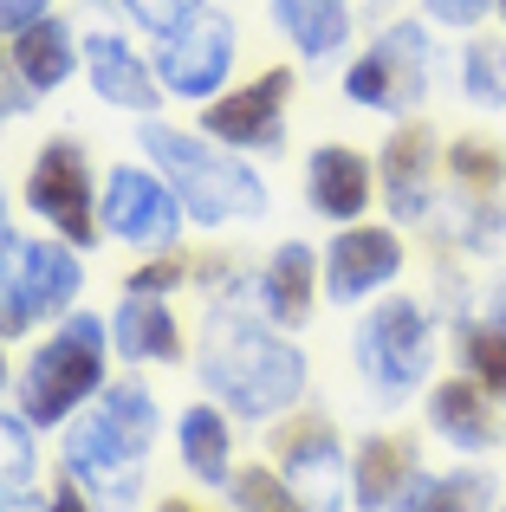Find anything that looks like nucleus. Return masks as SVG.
Instances as JSON below:
<instances>
[{
  "mask_svg": "<svg viewBox=\"0 0 506 512\" xmlns=\"http://www.w3.org/2000/svg\"><path fill=\"white\" fill-rule=\"evenodd\" d=\"M429 422L442 428L455 448H487L494 441V415H487V396H481V383H442L429 396Z\"/></svg>",
  "mask_w": 506,
  "mask_h": 512,
  "instance_id": "17",
  "label": "nucleus"
},
{
  "mask_svg": "<svg viewBox=\"0 0 506 512\" xmlns=\"http://www.w3.org/2000/svg\"><path fill=\"white\" fill-rule=\"evenodd\" d=\"M104 422H111V435L124 441L130 454H143V448H150V435H156V402H150V389H137V383L104 389Z\"/></svg>",
  "mask_w": 506,
  "mask_h": 512,
  "instance_id": "24",
  "label": "nucleus"
},
{
  "mask_svg": "<svg viewBox=\"0 0 506 512\" xmlns=\"http://www.w3.org/2000/svg\"><path fill=\"white\" fill-rule=\"evenodd\" d=\"M85 65H91V85H98L111 104H124V111H156V85H150V72H143V59H130L124 39L91 33L85 39Z\"/></svg>",
  "mask_w": 506,
  "mask_h": 512,
  "instance_id": "15",
  "label": "nucleus"
},
{
  "mask_svg": "<svg viewBox=\"0 0 506 512\" xmlns=\"http://www.w3.org/2000/svg\"><path fill=\"white\" fill-rule=\"evenodd\" d=\"M474 506H487V487L461 474V480H429L409 512H474Z\"/></svg>",
  "mask_w": 506,
  "mask_h": 512,
  "instance_id": "28",
  "label": "nucleus"
},
{
  "mask_svg": "<svg viewBox=\"0 0 506 512\" xmlns=\"http://www.w3.org/2000/svg\"><path fill=\"white\" fill-rule=\"evenodd\" d=\"M422 78H429V39H422V26H390V33L377 39V52L344 78V91H351L357 104L403 111V104L422 98Z\"/></svg>",
  "mask_w": 506,
  "mask_h": 512,
  "instance_id": "6",
  "label": "nucleus"
},
{
  "mask_svg": "<svg viewBox=\"0 0 506 512\" xmlns=\"http://www.w3.org/2000/svg\"><path fill=\"white\" fill-rule=\"evenodd\" d=\"M396 266H403V247H396L390 227H351L325 253V286L331 299H364L370 286H390Z\"/></svg>",
  "mask_w": 506,
  "mask_h": 512,
  "instance_id": "12",
  "label": "nucleus"
},
{
  "mask_svg": "<svg viewBox=\"0 0 506 512\" xmlns=\"http://www.w3.org/2000/svg\"><path fill=\"white\" fill-rule=\"evenodd\" d=\"M273 20L286 26V33L299 39V52H312V59L338 52L344 33H351V13H344V0H273Z\"/></svg>",
  "mask_w": 506,
  "mask_h": 512,
  "instance_id": "20",
  "label": "nucleus"
},
{
  "mask_svg": "<svg viewBox=\"0 0 506 512\" xmlns=\"http://www.w3.org/2000/svg\"><path fill=\"white\" fill-rule=\"evenodd\" d=\"M286 91H292V78H286V72L253 78L247 91H234V98H221L215 111H208V130H215L221 143H234V150H273V143L286 137V130H279Z\"/></svg>",
  "mask_w": 506,
  "mask_h": 512,
  "instance_id": "11",
  "label": "nucleus"
},
{
  "mask_svg": "<svg viewBox=\"0 0 506 512\" xmlns=\"http://www.w3.org/2000/svg\"><path fill=\"white\" fill-rule=\"evenodd\" d=\"M357 357H364L370 389H377V396H390V402L409 396V389L422 383V370H429V318H422L409 299L370 312L364 318V338H357Z\"/></svg>",
  "mask_w": 506,
  "mask_h": 512,
  "instance_id": "5",
  "label": "nucleus"
},
{
  "mask_svg": "<svg viewBox=\"0 0 506 512\" xmlns=\"http://www.w3.org/2000/svg\"><path fill=\"white\" fill-rule=\"evenodd\" d=\"M266 305H273L279 325H305V305H312V253L292 240L273 253V273H266Z\"/></svg>",
  "mask_w": 506,
  "mask_h": 512,
  "instance_id": "21",
  "label": "nucleus"
},
{
  "mask_svg": "<svg viewBox=\"0 0 506 512\" xmlns=\"http://www.w3.org/2000/svg\"><path fill=\"white\" fill-rule=\"evenodd\" d=\"M46 512H85V506H78V487H59V493H52V506Z\"/></svg>",
  "mask_w": 506,
  "mask_h": 512,
  "instance_id": "37",
  "label": "nucleus"
},
{
  "mask_svg": "<svg viewBox=\"0 0 506 512\" xmlns=\"http://www.w3.org/2000/svg\"><path fill=\"white\" fill-rule=\"evenodd\" d=\"M461 78H468V98L474 104L506 111V46H500V39H474L468 59H461Z\"/></svg>",
  "mask_w": 506,
  "mask_h": 512,
  "instance_id": "25",
  "label": "nucleus"
},
{
  "mask_svg": "<svg viewBox=\"0 0 506 512\" xmlns=\"http://www.w3.org/2000/svg\"><path fill=\"white\" fill-rule=\"evenodd\" d=\"M202 376L234 415H253V422H260V415H279L305 389V357L286 350L279 338H266V331L241 325V318H234V325L215 318V325H208V350H202Z\"/></svg>",
  "mask_w": 506,
  "mask_h": 512,
  "instance_id": "1",
  "label": "nucleus"
},
{
  "mask_svg": "<svg viewBox=\"0 0 506 512\" xmlns=\"http://www.w3.org/2000/svg\"><path fill=\"white\" fill-rule=\"evenodd\" d=\"M0 512H39V506H33V493H26V487H13V493H0Z\"/></svg>",
  "mask_w": 506,
  "mask_h": 512,
  "instance_id": "36",
  "label": "nucleus"
},
{
  "mask_svg": "<svg viewBox=\"0 0 506 512\" xmlns=\"http://www.w3.org/2000/svg\"><path fill=\"white\" fill-rule=\"evenodd\" d=\"M429 156H435V143H429V130H422V124L396 130L390 150H383L390 208H396V214H409V221H422V214H429Z\"/></svg>",
  "mask_w": 506,
  "mask_h": 512,
  "instance_id": "14",
  "label": "nucleus"
},
{
  "mask_svg": "<svg viewBox=\"0 0 506 512\" xmlns=\"http://www.w3.org/2000/svg\"><path fill=\"white\" fill-rule=\"evenodd\" d=\"M163 512H189V506H182V500H169V506H163Z\"/></svg>",
  "mask_w": 506,
  "mask_h": 512,
  "instance_id": "38",
  "label": "nucleus"
},
{
  "mask_svg": "<svg viewBox=\"0 0 506 512\" xmlns=\"http://www.w3.org/2000/svg\"><path fill=\"white\" fill-rule=\"evenodd\" d=\"M461 357H468L474 383H481L487 396H506V331H494V325L468 331V344H461Z\"/></svg>",
  "mask_w": 506,
  "mask_h": 512,
  "instance_id": "26",
  "label": "nucleus"
},
{
  "mask_svg": "<svg viewBox=\"0 0 506 512\" xmlns=\"http://www.w3.org/2000/svg\"><path fill=\"white\" fill-rule=\"evenodd\" d=\"M156 65H163L169 91H182V98H208V91L228 78V65H234V26L228 20H189L163 46Z\"/></svg>",
  "mask_w": 506,
  "mask_h": 512,
  "instance_id": "9",
  "label": "nucleus"
},
{
  "mask_svg": "<svg viewBox=\"0 0 506 512\" xmlns=\"http://www.w3.org/2000/svg\"><path fill=\"white\" fill-rule=\"evenodd\" d=\"M33 480V441L13 415H0V487H26Z\"/></svg>",
  "mask_w": 506,
  "mask_h": 512,
  "instance_id": "30",
  "label": "nucleus"
},
{
  "mask_svg": "<svg viewBox=\"0 0 506 512\" xmlns=\"http://www.w3.org/2000/svg\"><path fill=\"white\" fill-rule=\"evenodd\" d=\"M448 163H455V175H461L468 188H500V182H506V156L487 150L481 137H461L455 150H448Z\"/></svg>",
  "mask_w": 506,
  "mask_h": 512,
  "instance_id": "27",
  "label": "nucleus"
},
{
  "mask_svg": "<svg viewBox=\"0 0 506 512\" xmlns=\"http://www.w3.org/2000/svg\"><path fill=\"white\" fill-rule=\"evenodd\" d=\"M409 441H370L364 448V461H357V506H370V512H383L403 493V480H409Z\"/></svg>",
  "mask_w": 506,
  "mask_h": 512,
  "instance_id": "22",
  "label": "nucleus"
},
{
  "mask_svg": "<svg viewBox=\"0 0 506 512\" xmlns=\"http://www.w3.org/2000/svg\"><path fill=\"white\" fill-rule=\"evenodd\" d=\"M130 13H137L143 26H150V33H163V39H176L182 26L195 20V7H202V0H124Z\"/></svg>",
  "mask_w": 506,
  "mask_h": 512,
  "instance_id": "31",
  "label": "nucleus"
},
{
  "mask_svg": "<svg viewBox=\"0 0 506 512\" xmlns=\"http://www.w3.org/2000/svg\"><path fill=\"white\" fill-rule=\"evenodd\" d=\"M182 461L202 480H228V422L215 409H189L182 415Z\"/></svg>",
  "mask_w": 506,
  "mask_h": 512,
  "instance_id": "23",
  "label": "nucleus"
},
{
  "mask_svg": "<svg viewBox=\"0 0 506 512\" xmlns=\"http://www.w3.org/2000/svg\"><path fill=\"white\" fill-rule=\"evenodd\" d=\"M0 383H7V363H0Z\"/></svg>",
  "mask_w": 506,
  "mask_h": 512,
  "instance_id": "41",
  "label": "nucleus"
},
{
  "mask_svg": "<svg viewBox=\"0 0 506 512\" xmlns=\"http://www.w3.org/2000/svg\"><path fill=\"white\" fill-rule=\"evenodd\" d=\"M494 7H500V20H506V0H494Z\"/></svg>",
  "mask_w": 506,
  "mask_h": 512,
  "instance_id": "40",
  "label": "nucleus"
},
{
  "mask_svg": "<svg viewBox=\"0 0 506 512\" xmlns=\"http://www.w3.org/2000/svg\"><path fill=\"white\" fill-rule=\"evenodd\" d=\"M13 65H20V78L33 91H52L65 72H72V33H65L59 20L39 13L26 33H13Z\"/></svg>",
  "mask_w": 506,
  "mask_h": 512,
  "instance_id": "18",
  "label": "nucleus"
},
{
  "mask_svg": "<svg viewBox=\"0 0 506 512\" xmlns=\"http://www.w3.org/2000/svg\"><path fill=\"white\" fill-rule=\"evenodd\" d=\"M234 500H241V512H305L292 500V487L273 480V474H241L234 480Z\"/></svg>",
  "mask_w": 506,
  "mask_h": 512,
  "instance_id": "29",
  "label": "nucleus"
},
{
  "mask_svg": "<svg viewBox=\"0 0 506 512\" xmlns=\"http://www.w3.org/2000/svg\"><path fill=\"white\" fill-rule=\"evenodd\" d=\"M279 454H286V487L312 512L344 506V461H338V441H331L325 428H305V435L279 441Z\"/></svg>",
  "mask_w": 506,
  "mask_h": 512,
  "instance_id": "13",
  "label": "nucleus"
},
{
  "mask_svg": "<svg viewBox=\"0 0 506 512\" xmlns=\"http://www.w3.org/2000/svg\"><path fill=\"white\" fill-rule=\"evenodd\" d=\"M65 461H72V474L85 480L91 493H98L104 506H130L137 500V487H143V474H137V454L124 448V441L111 435V422H78L72 428V441H65Z\"/></svg>",
  "mask_w": 506,
  "mask_h": 512,
  "instance_id": "10",
  "label": "nucleus"
},
{
  "mask_svg": "<svg viewBox=\"0 0 506 512\" xmlns=\"http://www.w3.org/2000/svg\"><path fill=\"white\" fill-rule=\"evenodd\" d=\"M312 201H318V214H331V221L364 214V201H370L364 163H357L351 150H318L312 156Z\"/></svg>",
  "mask_w": 506,
  "mask_h": 512,
  "instance_id": "16",
  "label": "nucleus"
},
{
  "mask_svg": "<svg viewBox=\"0 0 506 512\" xmlns=\"http://www.w3.org/2000/svg\"><path fill=\"white\" fill-rule=\"evenodd\" d=\"M176 279H182V260H156L130 279V292H163V286H176Z\"/></svg>",
  "mask_w": 506,
  "mask_h": 512,
  "instance_id": "35",
  "label": "nucleus"
},
{
  "mask_svg": "<svg viewBox=\"0 0 506 512\" xmlns=\"http://www.w3.org/2000/svg\"><path fill=\"white\" fill-rule=\"evenodd\" d=\"M111 331H117V350H124L130 363H137V357H176V350H182V338H176V318H169L163 305L150 299V292H130Z\"/></svg>",
  "mask_w": 506,
  "mask_h": 512,
  "instance_id": "19",
  "label": "nucleus"
},
{
  "mask_svg": "<svg viewBox=\"0 0 506 512\" xmlns=\"http://www.w3.org/2000/svg\"><path fill=\"white\" fill-rule=\"evenodd\" d=\"M46 13V0H0V33H26Z\"/></svg>",
  "mask_w": 506,
  "mask_h": 512,
  "instance_id": "34",
  "label": "nucleus"
},
{
  "mask_svg": "<svg viewBox=\"0 0 506 512\" xmlns=\"http://www.w3.org/2000/svg\"><path fill=\"white\" fill-rule=\"evenodd\" d=\"M143 150L169 169V182H176L182 208H189L195 221L221 227V221H260V214H266V188L253 182V169L221 163L215 150H202V143L182 137V130L150 124V130H143Z\"/></svg>",
  "mask_w": 506,
  "mask_h": 512,
  "instance_id": "2",
  "label": "nucleus"
},
{
  "mask_svg": "<svg viewBox=\"0 0 506 512\" xmlns=\"http://www.w3.org/2000/svg\"><path fill=\"white\" fill-rule=\"evenodd\" d=\"M0 234H7V201H0Z\"/></svg>",
  "mask_w": 506,
  "mask_h": 512,
  "instance_id": "39",
  "label": "nucleus"
},
{
  "mask_svg": "<svg viewBox=\"0 0 506 512\" xmlns=\"http://www.w3.org/2000/svg\"><path fill=\"white\" fill-rule=\"evenodd\" d=\"M26 91H33V85L20 78L13 52H0V117H13V111H20V104H26Z\"/></svg>",
  "mask_w": 506,
  "mask_h": 512,
  "instance_id": "33",
  "label": "nucleus"
},
{
  "mask_svg": "<svg viewBox=\"0 0 506 512\" xmlns=\"http://www.w3.org/2000/svg\"><path fill=\"white\" fill-rule=\"evenodd\" d=\"M26 201L39 214L59 221V234H72L78 247L98 240V221H91V195H85V156L72 143H46L33 163V182H26Z\"/></svg>",
  "mask_w": 506,
  "mask_h": 512,
  "instance_id": "8",
  "label": "nucleus"
},
{
  "mask_svg": "<svg viewBox=\"0 0 506 512\" xmlns=\"http://www.w3.org/2000/svg\"><path fill=\"white\" fill-rule=\"evenodd\" d=\"M422 7H429L442 26H474L487 7H494V0H422Z\"/></svg>",
  "mask_w": 506,
  "mask_h": 512,
  "instance_id": "32",
  "label": "nucleus"
},
{
  "mask_svg": "<svg viewBox=\"0 0 506 512\" xmlns=\"http://www.w3.org/2000/svg\"><path fill=\"white\" fill-rule=\"evenodd\" d=\"M78 292V260L52 240L0 234V338L39 325L46 312H65Z\"/></svg>",
  "mask_w": 506,
  "mask_h": 512,
  "instance_id": "3",
  "label": "nucleus"
},
{
  "mask_svg": "<svg viewBox=\"0 0 506 512\" xmlns=\"http://www.w3.org/2000/svg\"><path fill=\"white\" fill-rule=\"evenodd\" d=\"M98 370H104V331L98 318H65V331L52 344L33 350L26 363V383H20V402H26V422H59L65 409H78V396L98 389Z\"/></svg>",
  "mask_w": 506,
  "mask_h": 512,
  "instance_id": "4",
  "label": "nucleus"
},
{
  "mask_svg": "<svg viewBox=\"0 0 506 512\" xmlns=\"http://www.w3.org/2000/svg\"><path fill=\"white\" fill-rule=\"evenodd\" d=\"M182 221V201L169 195L156 175L143 169H117L111 182H104V227H111L117 240H137V247H163L169 234H176Z\"/></svg>",
  "mask_w": 506,
  "mask_h": 512,
  "instance_id": "7",
  "label": "nucleus"
}]
</instances>
